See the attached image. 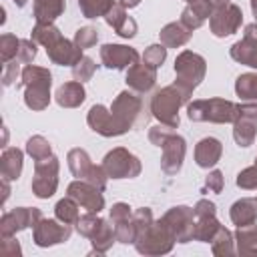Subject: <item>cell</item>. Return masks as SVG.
Returning a JSON list of instances; mask_svg holds the SVG:
<instances>
[{
  "label": "cell",
  "mask_w": 257,
  "mask_h": 257,
  "mask_svg": "<svg viewBox=\"0 0 257 257\" xmlns=\"http://www.w3.org/2000/svg\"><path fill=\"white\" fill-rule=\"evenodd\" d=\"M64 8V0H36V20L40 24H50Z\"/></svg>",
  "instance_id": "cell-21"
},
{
  "label": "cell",
  "mask_w": 257,
  "mask_h": 257,
  "mask_svg": "<svg viewBox=\"0 0 257 257\" xmlns=\"http://www.w3.org/2000/svg\"><path fill=\"white\" fill-rule=\"evenodd\" d=\"M231 56L243 64H249L253 68H257V46H251L247 44L245 40L243 42H237L231 50Z\"/></svg>",
  "instance_id": "cell-24"
},
{
  "label": "cell",
  "mask_w": 257,
  "mask_h": 257,
  "mask_svg": "<svg viewBox=\"0 0 257 257\" xmlns=\"http://www.w3.org/2000/svg\"><path fill=\"white\" fill-rule=\"evenodd\" d=\"M48 56L58 64H76L80 60V48L72 46L68 40L58 36L52 44H48Z\"/></svg>",
  "instance_id": "cell-12"
},
{
  "label": "cell",
  "mask_w": 257,
  "mask_h": 257,
  "mask_svg": "<svg viewBox=\"0 0 257 257\" xmlns=\"http://www.w3.org/2000/svg\"><path fill=\"white\" fill-rule=\"evenodd\" d=\"M187 92L181 88V86H167V88H163L155 98H153V112H155V116L161 120V122H165V124H169L171 128L173 126H177L179 124V114H177V110H179V104L183 102V100H187Z\"/></svg>",
  "instance_id": "cell-1"
},
{
  "label": "cell",
  "mask_w": 257,
  "mask_h": 257,
  "mask_svg": "<svg viewBox=\"0 0 257 257\" xmlns=\"http://www.w3.org/2000/svg\"><path fill=\"white\" fill-rule=\"evenodd\" d=\"M235 90L245 100L257 98V74H243V76H239Z\"/></svg>",
  "instance_id": "cell-27"
},
{
  "label": "cell",
  "mask_w": 257,
  "mask_h": 257,
  "mask_svg": "<svg viewBox=\"0 0 257 257\" xmlns=\"http://www.w3.org/2000/svg\"><path fill=\"white\" fill-rule=\"evenodd\" d=\"M241 10L235 6V4H221L215 14L211 16V28H213V34L217 36H227V34H233L237 30V26L241 24Z\"/></svg>",
  "instance_id": "cell-7"
},
{
  "label": "cell",
  "mask_w": 257,
  "mask_h": 257,
  "mask_svg": "<svg viewBox=\"0 0 257 257\" xmlns=\"http://www.w3.org/2000/svg\"><path fill=\"white\" fill-rule=\"evenodd\" d=\"M161 223L169 229L173 239H177L181 243H185L187 239L193 237V231H195V227H193V213L187 207H175L173 211H169L165 215V219Z\"/></svg>",
  "instance_id": "cell-5"
},
{
  "label": "cell",
  "mask_w": 257,
  "mask_h": 257,
  "mask_svg": "<svg viewBox=\"0 0 257 257\" xmlns=\"http://www.w3.org/2000/svg\"><path fill=\"white\" fill-rule=\"evenodd\" d=\"M215 243H213V251L217 253V255H221V253H231V235H229V231H225V229H217V237L213 239Z\"/></svg>",
  "instance_id": "cell-31"
},
{
  "label": "cell",
  "mask_w": 257,
  "mask_h": 257,
  "mask_svg": "<svg viewBox=\"0 0 257 257\" xmlns=\"http://www.w3.org/2000/svg\"><path fill=\"white\" fill-rule=\"evenodd\" d=\"M76 223H78V231H80L82 235L92 237V235L96 233V229H98V225H100L102 221H100V219H94L92 215H84V217H80Z\"/></svg>",
  "instance_id": "cell-35"
},
{
  "label": "cell",
  "mask_w": 257,
  "mask_h": 257,
  "mask_svg": "<svg viewBox=\"0 0 257 257\" xmlns=\"http://www.w3.org/2000/svg\"><path fill=\"white\" fill-rule=\"evenodd\" d=\"M88 124L92 126V131H96V133H100L104 137L120 135L118 128H116V124H114L112 114L106 112V108L100 106V104H96V106L90 108V112H88Z\"/></svg>",
  "instance_id": "cell-14"
},
{
  "label": "cell",
  "mask_w": 257,
  "mask_h": 257,
  "mask_svg": "<svg viewBox=\"0 0 257 257\" xmlns=\"http://www.w3.org/2000/svg\"><path fill=\"white\" fill-rule=\"evenodd\" d=\"M72 72H74V78H76V80H86V78H90L92 72H94V62L84 56V58H80V60L76 62V66L72 68Z\"/></svg>",
  "instance_id": "cell-32"
},
{
  "label": "cell",
  "mask_w": 257,
  "mask_h": 257,
  "mask_svg": "<svg viewBox=\"0 0 257 257\" xmlns=\"http://www.w3.org/2000/svg\"><path fill=\"white\" fill-rule=\"evenodd\" d=\"M78 6L86 18H96L110 10V0H78Z\"/></svg>",
  "instance_id": "cell-28"
},
{
  "label": "cell",
  "mask_w": 257,
  "mask_h": 257,
  "mask_svg": "<svg viewBox=\"0 0 257 257\" xmlns=\"http://www.w3.org/2000/svg\"><path fill=\"white\" fill-rule=\"evenodd\" d=\"M211 2H217V4H227L229 0H211Z\"/></svg>",
  "instance_id": "cell-43"
},
{
  "label": "cell",
  "mask_w": 257,
  "mask_h": 257,
  "mask_svg": "<svg viewBox=\"0 0 257 257\" xmlns=\"http://www.w3.org/2000/svg\"><path fill=\"white\" fill-rule=\"evenodd\" d=\"M199 219H201V221L195 225L193 237H197L199 241H209V239H213V233L219 229V223L215 221V215L199 217Z\"/></svg>",
  "instance_id": "cell-26"
},
{
  "label": "cell",
  "mask_w": 257,
  "mask_h": 257,
  "mask_svg": "<svg viewBox=\"0 0 257 257\" xmlns=\"http://www.w3.org/2000/svg\"><path fill=\"white\" fill-rule=\"evenodd\" d=\"M56 100L62 106H78L84 100V90H82V86L78 82H68V84L58 88Z\"/></svg>",
  "instance_id": "cell-20"
},
{
  "label": "cell",
  "mask_w": 257,
  "mask_h": 257,
  "mask_svg": "<svg viewBox=\"0 0 257 257\" xmlns=\"http://www.w3.org/2000/svg\"><path fill=\"white\" fill-rule=\"evenodd\" d=\"M100 56H102V62L108 68L135 66L137 64V58H139V54L133 48H126V46H120V44H106V46H102Z\"/></svg>",
  "instance_id": "cell-9"
},
{
  "label": "cell",
  "mask_w": 257,
  "mask_h": 257,
  "mask_svg": "<svg viewBox=\"0 0 257 257\" xmlns=\"http://www.w3.org/2000/svg\"><path fill=\"white\" fill-rule=\"evenodd\" d=\"M193 213H195L197 217H209V215H215V205L209 203V201H199Z\"/></svg>",
  "instance_id": "cell-39"
},
{
  "label": "cell",
  "mask_w": 257,
  "mask_h": 257,
  "mask_svg": "<svg viewBox=\"0 0 257 257\" xmlns=\"http://www.w3.org/2000/svg\"><path fill=\"white\" fill-rule=\"evenodd\" d=\"M100 189H96L92 183L88 185V183H72L70 187H68V193H70V197H74L84 209H88L90 213H98L100 209H102V205H104V201H102V195L98 193Z\"/></svg>",
  "instance_id": "cell-10"
},
{
  "label": "cell",
  "mask_w": 257,
  "mask_h": 257,
  "mask_svg": "<svg viewBox=\"0 0 257 257\" xmlns=\"http://www.w3.org/2000/svg\"><path fill=\"white\" fill-rule=\"evenodd\" d=\"M239 253H257V229L251 225L239 227Z\"/></svg>",
  "instance_id": "cell-23"
},
{
  "label": "cell",
  "mask_w": 257,
  "mask_h": 257,
  "mask_svg": "<svg viewBox=\"0 0 257 257\" xmlns=\"http://www.w3.org/2000/svg\"><path fill=\"white\" fill-rule=\"evenodd\" d=\"M56 215L58 219H62L64 223H72V221H78V211H76V205L70 201V199H64L56 205Z\"/></svg>",
  "instance_id": "cell-30"
},
{
  "label": "cell",
  "mask_w": 257,
  "mask_h": 257,
  "mask_svg": "<svg viewBox=\"0 0 257 257\" xmlns=\"http://www.w3.org/2000/svg\"><path fill=\"white\" fill-rule=\"evenodd\" d=\"M221 157V143L217 139H203L199 145H197V151H195V159H197V165L199 167H213Z\"/></svg>",
  "instance_id": "cell-18"
},
{
  "label": "cell",
  "mask_w": 257,
  "mask_h": 257,
  "mask_svg": "<svg viewBox=\"0 0 257 257\" xmlns=\"http://www.w3.org/2000/svg\"><path fill=\"white\" fill-rule=\"evenodd\" d=\"M239 116V106H233L227 100H197L189 104V118L193 120H215V122H231Z\"/></svg>",
  "instance_id": "cell-2"
},
{
  "label": "cell",
  "mask_w": 257,
  "mask_h": 257,
  "mask_svg": "<svg viewBox=\"0 0 257 257\" xmlns=\"http://www.w3.org/2000/svg\"><path fill=\"white\" fill-rule=\"evenodd\" d=\"M106 22H108L120 36H124V38H131V36H135V32H137L135 20H131V18L124 14V8L118 6V4H112V6H110V10L106 12Z\"/></svg>",
  "instance_id": "cell-15"
},
{
  "label": "cell",
  "mask_w": 257,
  "mask_h": 257,
  "mask_svg": "<svg viewBox=\"0 0 257 257\" xmlns=\"http://www.w3.org/2000/svg\"><path fill=\"white\" fill-rule=\"evenodd\" d=\"M76 46L78 48H88V46H92L94 42H96V30L94 28H80L78 32H76Z\"/></svg>",
  "instance_id": "cell-36"
},
{
  "label": "cell",
  "mask_w": 257,
  "mask_h": 257,
  "mask_svg": "<svg viewBox=\"0 0 257 257\" xmlns=\"http://www.w3.org/2000/svg\"><path fill=\"white\" fill-rule=\"evenodd\" d=\"M167 56V50L163 46H151L147 52H145V64H149L151 68H157Z\"/></svg>",
  "instance_id": "cell-34"
},
{
  "label": "cell",
  "mask_w": 257,
  "mask_h": 257,
  "mask_svg": "<svg viewBox=\"0 0 257 257\" xmlns=\"http://www.w3.org/2000/svg\"><path fill=\"white\" fill-rule=\"evenodd\" d=\"M56 171H58V163H56L54 157L36 165V179H34L32 187H34L38 197H50L54 193V189H56Z\"/></svg>",
  "instance_id": "cell-8"
},
{
  "label": "cell",
  "mask_w": 257,
  "mask_h": 257,
  "mask_svg": "<svg viewBox=\"0 0 257 257\" xmlns=\"http://www.w3.org/2000/svg\"><path fill=\"white\" fill-rule=\"evenodd\" d=\"M211 10H213L211 0H193L183 12V24H187L189 28H197L203 24L207 16H211Z\"/></svg>",
  "instance_id": "cell-16"
},
{
  "label": "cell",
  "mask_w": 257,
  "mask_h": 257,
  "mask_svg": "<svg viewBox=\"0 0 257 257\" xmlns=\"http://www.w3.org/2000/svg\"><path fill=\"white\" fill-rule=\"evenodd\" d=\"M92 243H94V247H96L98 251H106L108 245L112 243V229H110V225H108L106 221H102V223L98 225L96 233L92 235Z\"/></svg>",
  "instance_id": "cell-29"
},
{
  "label": "cell",
  "mask_w": 257,
  "mask_h": 257,
  "mask_svg": "<svg viewBox=\"0 0 257 257\" xmlns=\"http://www.w3.org/2000/svg\"><path fill=\"white\" fill-rule=\"evenodd\" d=\"M189 36H191L189 30L183 28L181 24H169L161 32V38H163V42L167 46H181V44H185L189 40Z\"/></svg>",
  "instance_id": "cell-22"
},
{
  "label": "cell",
  "mask_w": 257,
  "mask_h": 257,
  "mask_svg": "<svg viewBox=\"0 0 257 257\" xmlns=\"http://www.w3.org/2000/svg\"><path fill=\"white\" fill-rule=\"evenodd\" d=\"M68 165H70V169H72V173L76 177H86L90 173V169H92V165L88 163V155L84 151H80V149H74L68 155Z\"/></svg>",
  "instance_id": "cell-25"
},
{
  "label": "cell",
  "mask_w": 257,
  "mask_h": 257,
  "mask_svg": "<svg viewBox=\"0 0 257 257\" xmlns=\"http://www.w3.org/2000/svg\"><path fill=\"white\" fill-rule=\"evenodd\" d=\"M165 155H163V169L165 173H177L181 169L183 157H185V141L177 135H171L163 143Z\"/></svg>",
  "instance_id": "cell-11"
},
{
  "label": "cell",
  "mask_w": 257,
  "mask_h": 257,
  "mask_svg": "<svg viewBox=\"0 0 257 257\" xmlns=\"http://www.w3.org/2000/svg\"><path fill=\"white\" fill-rule=\"evenodd\" d=\"M251 4H253V12H255V16H257V0H253Z\"/></svg>",
  "instance_id": "cell-42"
},
{
  "label": "cell",
  "mask_w": 257,
  "mask_h": 257,
  "mask_svg": "<svg viewBox=\"0 0 257 257\" xmlns=\"http://www.w3.org/2000/svg\"><path fill=\"white\" fill-rule=\"evenodd\" d=\"M28 153L32 157H36V159H42V157H48L50 147L42 137H34V139L28 141Z\"/></svg>",
  "instance_id": "cell-33"
},
{
  "label": "cell",
  "mask_w": 257,
  "mask_h": 257,
  "mask_svg": "<svg viewBox=\"0 0 257 257\" xmlns=\"http://www.w3.org/2000/svg\"><path fill=\"white\" fill-rule=\"evenodd\" d=\"M104 171L108 173V177L114 179H122V177H135L141 171L139 161L126 153L124 149H114L112 153L106 155L104 159Z\"/></svg>",
  "instance_id": "cell-4"
},
{
  "label": "cell",
  "mask_w": 257,
  "mask_h": 257,
  "mask_svg": "<svg viewBox=\"0 0 257 257\" xmlns=\"http://www.w3.org/2000/svg\"><path fill=\"white\" fill-rule=\"evenodd\" d=\"M128 207L124 205V203H118V205H114L112 207V211H110V217H112V221L114 223H120V221H126L128 219Z\"/></svg>",
  "instance_id": "cell-38"
},
{
  "label": "cell",
  "mask_w": 257,
  "mask_h": 257,
  "mask_svg": "<svg viewBox=\"0 0 257 257\" xmlns=\"http://www.w3.org/2000/svg\"><path fill=\"white\" fill-rule=\"evenodd\" d=\"M155 80H157V76H155V68H151L149 64H145V66H131V70H128V74H126V82L135 88V90H139V92H145V90H149L153 84H155Z\"/></svg>",
  "instance_id": "cell-17"
},
{
  "label": "cell",
  "mask_w": 257,
  "mask_h": 257,
  "mask_svg": "<svg viewBox=\"0 0 257 257\" xmlns=\"http://www.w3.org/2000/svg\"><path fill=\"white\" fill-rule=\"evenodd\" d=\"M187 2H193V0H187Z\"/></svg>",
  "instance_id": "cell-44"
},
{
  "label": "cell",
  "mask_w": 257,
  "mask_h": 257,
  "mask_svg": "<svg viewBox=\"0 0 257 257\" xmlns=\"http://www.w3.org/2000/svg\"><path fill=\"white\" fill-rule=\"evenodd\" d=\"M70 235V229L66 225H56L54 221H42L36 227V243L38 245H52V243H60L66 241Z\"/></svg>",
  "instance_id": "cell-13"
},
{
  "label": "cell",
  "mask_w": 257,
  "mask_h": 257,
  "mask_svg": "<svg viewBox=\"0 0 257 257\" xmlns=\"http://www.w3.org/2000/svg\"><path fill=\"white\" fill-rule=\"evenodd\" d=\"M139 106H141V102H139L137 96H133V94H128V92L118 94V98L114 100V104H112V108H110V114H112V118H114V124H116V128H118V133H124L126 128L133 126L135 116H137V112H139Z\"/></svg>",
  "instance_id": "cell-6"
},
{
  "label": "cell",
  "mask_w": 257,
  "mask_h": 257,
  "mask_svg": "<svg viewBox=\"0 0 257 257\" xmlns=\"http://www.w3.org/2000/svg\"><path fill=\"white\" fill-rule=\"evenodd\" d=\"M122 4H124V6H137L139 0H122Z\"/></svg>",
  "instance_id": "cell-41"
},
{
  "label": "cell",
  "mask_w": 257,
  "mask_h": 257,
  "mask_svg": "<svg viewBox=\"0 0 257 257\" xmlns=\"http://www.w3.org/2000/svg\"><path fill=\"white\" fill-rule=\"evenodd\" d=\"M231 219L237 227H245V225H251L255 219H257V201L253 199H243V201H237L231 209Z\"/></svg>",
  "instance_id": "cell-19"
},
{
  "label": "cell",
  "mask_w": 257,
  "mask_h": 257,
  "mask_svg": "<svg viewBox=\"0 0 257 257\" xmlns=\"http://www.w3.org/2000/svg\"><path fill=\"white\" fill-rule=\"evenodd\" d=\"M175 70L179 74L177 86H181L187 94H191V90L201 82L205 74V60L193 52H183L175 62Z\"/></svg>",
  "instance_id": "cell-3"
},
{
  "label": "cell",
  "mask_w": 257,
  "mask_h": 257,
  "mask_svg": "<svg viewBox=\"0 0 257 257\" xmlns=\"http://www.w3.org/2000/svg\"><path fill=\"white\" fill-rule=\"evenodd\" d=\"M88 181H90L96 189L102 191V189H104V183H106V181H104V173H102V169H100V167H92L90 173H88Z\"/></svg>",
  "instance_id": "cell-37"
},
{
  "label": "cell",
  "mask_w": 257,
  "mask_h": 257,
  "mask_svg": "<svg viewBox=\"0 0 257 257\" xmlns=\"http://www.w3.org/2000/svg\"><path fill=\"white\" fill-rule=\"evenodd\" d=\"M207 187L213 189V191H221V187H223V177H221L219 171H213V173L207 177Z\"/></svg>",
  "instance_id": "cell-40"
}]
</instances>
